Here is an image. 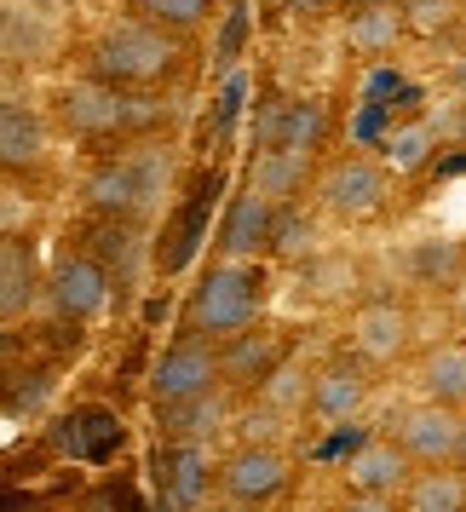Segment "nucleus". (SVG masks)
I'll return each mask as SVG.
<instances>
[{
    "instance_id": "nucleus-1",
    "label": "nucleus",
    "mask_w": 466,
    "mask_h": 512,
    "mask_svg": "<svg viewBox=\"0 0 466 512\" xmlns=\"http://www.w3.org/2000/svg\"><path fill=\"white\" fill-rule=\"evenodd\" d=\"M167 190H173V156L156 139H133L127 150L104 156L87 173V202L104 219H156L167 208Z\"/></svg>"
},
{
    "instance_id": "nucleus-2",
    "label": "nucleus",
    "mask_w": 466,
    "mask_h": 512,
    "mask_svg": "<svg viewBox=\"0 0 466 512\" xmlns=\"http://www.w3.org/2000/svg\"><path fill=\"white\" fill-rule=\"evenodd\" d=\"M87 64H93V75L139 93V87H156L167 75H179V64H185V35L167 29V24H150V18H121V24H110L87 47Z\"/></svg>"
},
{
    "instance_id": "nucleus-3",
    "label": "nucleus",
    "mask_w": 466,
    "mask_h": 512,
    "mask_svg": "<svg viewBox=\"0 0 466 512\" xmlns=\"http://www.w3.org/2000/svg\"><path fill=\"white\" fill-rule=\"evenodd\" d=\"M265 288H271V282H265V265H259V259H219L208 277L190 288L185 328L208 334V340H231V334L259 323Z\"/></svg>"
},
{
    "instance_id": "nucleus-4",
    "label": "nucleus",
    "mask_w": 466,
    "mask_h": 512,
    "mask_svg": "<svg viewBox=\"0 0 466 512\" xmlns=\"http://www.w3.org/2000/svg\"><path fill=\"white\" fill-rule=\"evenodd\" d=\"M58 116H64V127L81 133V139H127V133H144V127L156 121V110H150L144 98H133V87H116V81H104V75H87V81L64 87Z\"/></svg>"
},
{
    "instance_id": "nucleus-5",
    "label": "nucleus",
    "mask_w": 466,
    "mask_h": 512,
    "mask_svg": "<svg viewBox=\"0 0 466 512\" xmlns=\"http://www.w3.org/2000/svg\"><path fill=\"white\" fill-rule=\"evenodd\" d=\"M213 386H225V357H219V340L196 334V328H185L150 369V403H185Z\"/></svg>"
},
{
    "instance_id": "nucleus-6",
    "label": "nucleus",
    "mask_w": 466,
    "mask_h": 512,
    "mask_svg": "<svg viewBox=\"0 0 466 512\" xmlns=\"http://www.w3.org/2000/svg\"><path fill=\"white\" fill-rule=\"evenodd\" d=\"M317 208L328 219H340V225H357V219H374V213L386 208V162H374V156H334V162L317 173Z\"/></svg>"
},
{
    "instance_id": "nucleus-7",
    "label": "nucleus",
    "mask_w": 466,
    "mask_h": 512,
    "mask_svg": "<svg viewBox=\"0 0 466 512\" xmlns=\"http://www.w3.org/2000/svg\"><path fill=\"white\" fill-rule=\"evenodd\" d=\"M110 294H116V277H110V265L93 248L64 254L47 277V300L64 323H93V317H104L110 311Z\"/></svg>"
},
{
    "instance_id": "nucleus-8",
    "label": "nucleus",
    "mask_w": 466,
    "mask_h": 512,
    "mask_svg": "<svg viewBox=\"0 0 466 512\" xmlns=\"http://www.w3.org/2000/svg\"><path fill=\"white\" fill-rule=\"evenodd\" d=\"M288 484H294V461L277 443H248L231 461H219V495L231 507H271L277 495H288Z\"/></svg>"
},
{
    "instance_id": "nucleus-9",
    "label": "nucleus",
    "mask_w": 466,
    "mask_h": 512,
    "mask_svg": "<svg viewBox=\"0 0 466 512\" xmlns=\"http://www.w3.org/2000/svg\"><path fill=\"white\" fill-rule=\"evenodd\" d=\"M277 219H282V202H271L265 190H236L231 202L219 208V231H213V248L225 259H259L271 254L277 242Z\"/></svg>"
},
{
    "instance_id": "nucleus-10",
    "label": "nucleus",
    "mask_w": 466,
    "mask_h": 512,
    "mask_svg": "<svg viewBox=\"0 0 466 512\" xmlns=\"http://www.w3.org/2000/svg\"><path fill=\"white\" fill-rule=\"evenodd\" d=\"M156 484H162V507H208V495H219V466L208 461V443L167 438V449L156 455Z\"/></svg>"
},
{
    "instance_id": "nucleus-11",
    "label": "nucleus",
    "mask_w": 466,
    "mask_h": 512,
    "mask_svg": "<svg viewBox=\"0 0 466 512\" xmlns=\"http://www.w3.org/2000/svg\"><path fill=\"white\" fill-rule=\"evenodd\" d=\"M461 403H443V397H426L415 409L397 415V443L415 455V466H438V461H455L461 449Z\"/></svg>"
},
{
    "instance_id": "nucleus-12",
    "label": "nucleus",
    "mask_w": 466,
    "mask_h": 512,
    "mask_svg": "<svg viewBox=\"0 0 466 512\" xmlns=\"http://www.w3.org/2000/svg\"><path fill=\"white\" fill-rule=\"evenodd\" d=\"M409 478H415V455H409L397 438L357 443L351 461H346V484L357 489V495H369V501H397Z\"/></svg>"
},
{
    "instance_id": "nucleus-13",
    "label": "nucleus",
    "mask_w": 466,
    "mask_h": 512,
    "mask_svg": "<svg viewBox=\"0 0 466 512\" xmlns=\"http://www.w3.org/2000/svg\"><path fill=\"white\" fill-rule=\"evenodd\" d=\"M415 340V317L397 300H369L351 311V351L363 363H397Z\"/></svg>"
},
{
    "instance_id": "nucleus-14",
    "label": "nucleus",
    "mask_w": 466,
    "mask_h": 512,
    "mask_svg": "<svg viewBox=\"0 0 466 512\" xmlns=\"http://www.w3.org/2000/svg\"><path fill=\"white\" fill-rule=\"evenodd\" d=\"M254 139L259 144H288V150H323L328 139V110L317 98H271L254 121Z\"/></svg>"
},
{
    "instance_id": "nucleus-15",
    "label": "nucleus",
    "mask_w": 466,
    "mask_h": 512,
    "mask_svg": "<svg viewBox=\"0 0 466 512\" xmlns=\"http://www.w3.org/2000/svg\"><path fill=\"white\" fill-rule=\"evenodd\" d=\"M41 294H47V277H41L35 242L29 236H0V323L29 317Z\"/></svg>"
},
{
    "instance_id": "nucleus-16",
    "label": "nucleus",
    "mask_w": 466,
    "mask_h": 512,
    "mask_svg": "<svg viewBox=\"0 0 466 512\" xmlns=\"http://www.w3.org/2000/svg\"><path fill=\"white\" fill-rule=\"evenodd\" d=\"M369 392H374V380L363 369V357H334V363H323L311 374V397L305 403L323 420H351V415H363Z\"/></svg>"
},
{
    "instance_id": "nucleus-17",
    "label": "nucleus",
    "mask_w": 466,
    "mask_h": 512,
    "mask_svg": "<svg viewBox=\"0 0 466 512\" xmlns=\"http://www.w3.org/2000/svg\"><path fill=\"white\" fill-rule=\"evenodd\" d=\"M47 167V121L18 98H0V173H41Z\"/></svg>"
},
{
    "instance_id": "nucleus-18",
    "label": "nucleus",
    "mask_w": 466,
    "mask_h": 512,
    "mask_svg": "<svg viewBox=\"0 0 466 512\" xmlns=\"http://www.w3.org/2000/svg\"><path fill=\"white\" fill-rule=\"evenodd\" d=\"M213 196H219V173H208L202 185H196V196H190L185 208L173 213V225L162 231V248H156V265H162L167 277H179L190 259H196V248L208 242V208Z\"/></svg>"
},
{
    "instance_id": "nucleus-19",
    "label": "nucleus",
    "mask_w": 466,
    "mask_h": 512,
    "mask_svg": "<svg viewBox=\"0 0 466 512\" xmlns=\"http://www.w3.org/2000/svg\"><path fill=\"white\" fill-rule=\"evenodd\" d=\"M219 357H225V380L231 386H265L277 363H288V346L271 328H242L231 340H219Z\"/></svg>"
},
{
    "instance_id": "nucleus-20",
    "label": "nucleus",
    "mask_w": 466,
    "mask_h": 512,
    "mask_svg": "<svg viewBox=\"0 0 466 512\" xmlns=\"http://www.w3.org/2000/svg\"><path fill=\"white\" fill-rule=\"evenodd\" d=\"M248 185L265 190V196H271V202H282V208H294V196H305V190L317 185V179H311V150H288V144H259Z\"/></svg>"
},
{
    "instance_id": "nucleus-21",
    "label": "nucleus",
    "mask_w": 466,
    "mask_h": 512,
    "mask_svg": "<svg viewBox=\"0 0 466 512\" xmlns=\"http://www.w3.org/2000/svg\"><path fill=\"white\" fill-rule=\"evenodd\" d=\"M403 35H409V12H403V0H369V6H351V18H346L351 52H363V58H386Z\"/></svg>"
},
{
    "instance_id": "nucleus-22",
    "label": "nucleus",
    "mask_w": 466,
    "mask_h": 512,
    "mask_svg": "<svg viewBox=\"0 0 466 512\" xmlns=\"http://www.w3.org/2000/svg\"><path fill=\"white\" fill-rule=\"evenodd\" d=\"M409 512H461L466 507V466L461 461H438V466H420L415 478L403 484L397 495Z\"/></svg>"
},
{
    "instance_id": "nucleus-23",
    "label": "nucleus",
    "mask_w": 466,
    "mask_h": 512,
    "mask_svg": "<svg viewBox=\"0 0 466 512\" xmlns=\"http://www.w3.org/2000/svg\"><path fill=\"white\" fill-rule=\"evenodd\" d=\"M93 254L110 265L116 288H127V282L139 277V265H144V231H139V219H104V213H98Z\"/></svg>"
},
{
    "instance_id": "nucleus-24",
    "label": "nucleus",
    "mask_w": 466,
    "mask_h": 512,
    "mask_svg": "<svg viewBox=\"0 0 466 512\" xmlns=\"http://www.w3.org/2000/svg\"><path fill=\"white\" fill-rule=\"evenodd\" d=\"M156 415H162V432L167 438H196L208 443L219 426H225V392L213 386L202 397H185V403H156Z\"/></svg>"
},
{
    "instance_id": "nucleus-25",
    "label": "nucleus",
    "mask_w": 466,
    "mask_h": 512,
    "mask_svg": "<svg viewBox=\"0 0 466 512\" xmlns=\"http://www.w3.org/2000/svg\"><path fill=\"white\" fill-rule=\"evenodd\" d=\"M432 156H438V127L432 121H397L392 133L380 139V162L392 173H420Z\"/></svg>"
},
{
    "instance_id": "nucleus-26",
    "label": "nucleus",
    "mask_w": 466,
    "mask_h": 512,
    "mask_svg": "<svg viewBox=\"0 0 466 512\" xmlns=\"http://www.w3.org/2000/svg\"><path fill=\"white\" fill-rule=\"evenodd\" d=\"M420 386L426 397H443V403H466V346H438L426 363H420Z\"/></svg>"
},
{
    "instance_id": "nucleus-27",
    "label": "nucleus",
    "mask_w": 466,
    "mask_h": 512,
    "mask_svg": "<svg viewBox=\"0 0 466 512\" xmlns=\"http://www.w3.org/2000/svg\"><path fill=\"white\" fill-rule=\"evenodd\" d=\"M213 6L219 0H133V12L139 18H150V24H167L179 29V35H190V29H202L213 18Z\"/></svg>"
},
{
    "instance_id": "nucleus-28",
    "label": "nucleus",
    "mask_w": 466,
    "mask_h": 512,
    "mask_svg": "<svg viewBox=\"0 0 466 512\" xmlns=\"http://www.w3.org/2000/svg\"><path fill=\"white\" fill-rule=\"evenodd\" d=\"M409 265H415L420 282H449L461 271V248L455 242H420L415 254H409Z\"/></svg>"
},
{
    "instance_id": "nucleus-29",
    "label": "nucleus",
    "mask_w": 466,
    "mask_h": 512,
    "mask_svg": "<svg viewBox=\"0 0 466 512\" xmlns=\"http://www.w3.org/2000/svg\"><path fill=\"white\" fill-rule=\"evenodd\" d=\"M248 24H254V12H248V0H231L225 6V29H219V70L231 75L236 70V58H242V41H248Z\"/></svg>"
},
{
    "instance_id": "nucleus-30",
    "label": "nucleus",
    "mask_w": 466,
    "mask_h": 512,
    "mask_svg": "<svg viewBox=\"0 0 466 512\" xmlns=\"http://www.w3.org/2000/svg\"><path fill=\"white\" fill-rule=\"evenodd\" d=\"M403 12H409L415 35H443L455 24V0H403Z\"/></svg>"
},
{
    "instance_id": "nucleus-31",
    "label": "nucleus",
    "mask_w": 466,
    "mask_h": 512,
    "mask_svg": "<svg viewBox=\"0 0 466 512\" xmlns=\"http://www.w3.org/2000/svg\"><path fill=\"white\" fill-rule=\"evenodd\" d=\"M242 98H248V75L231 70V75H225V87H219V98H213V127H219V133H231V127H236Z\"/></svg>"
},
{
    "instance_id": "nucleus-32",
    "label": "nucleus",
    "mask_w": 466,
    "mask_h": 512,
    "mask_svg": "<svg viewBox=\"0 0 466 512\" xmlns=\"http://www.w3.org/2000/svg\"><path fill=\"white\" fill-rule=\"evenodd\" d=\"M305 242H311V225L305 219H288V208H282V219H277V242H271V254H305Z\"/></svg>"
},
{
    "instance_id": "nucleus-33",
    "label": "nucleus",
    "mask_w": 466,
    "mask_h": 512,
    "mask_svg": "<svg viewBox=\"0 0 466 512\" xmlns=\"http://www.w3.org/2000/svg\"><path fill=\"white\" fill-rule=\"evenodd\" d=\"M288 12H300V18H323V12H334L340 0H282Z\"/></svg>"
},
{
    "instance_id": "nucleus-34",
    "label": "nucleus",
    "mask_w": 466,
    "mask_h": 512,
    "mask_svg": "<svg viewBox=\"0 0 466 512\" xmlns=\"http://www.w3.org/2000/svg\"><path fill=\"white\" fill-rule=\"evenodd\" d=\"M449 75H455V93L466 98V52H461V58H455V70H449Z\"/></svg>"
},
{
    "instance_id": "nucleus-35",
    "label": "nucleus",
    "mask_w": 466,
    "mask_h": 512,
    "mask_svg": "<svg viewBox=\"0 0 466 512\" xmlns=\"http://www.w3.org/2000/svg\"><path fill=\"white\" fill-rule=\"evenodd\" d=\"M455 461H461V466H466V426H461V449H455Z\"/></svg>"
},
{
    "instance_id": "nucleus-36",
    "label": "nucleus",
    "mask_w": 466,
    "mask_h": 512,
    "mask_svg": "<svg viewBox=\"0 0 466 512\" xmlns=\"http://www.w3.org/2000/svg\"><path fill=\"white\" fill-rule=\"evenodd\" d=\"M340 6H369V0H340Z\"/></svg>"
}]
</instances>
